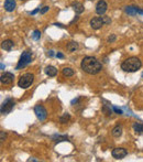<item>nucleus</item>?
Instances as JSON below:
<instances>
[{"instance_id":"2f4dec72","label":"nucleus","mask_w":143,"mask_h":162,"mask_svg":"<svg viewBox=\"0 0 143 162\" xmlns=\"http://www.w3.org/2000/svg\"><path fill=\"white\" fill-rule=\"evenodd\" d=\"M28 161H38L36 159H33V158H30V159H28Z\"/></svg>"},{"instance_id":"2eb2a0df","label":"nucleus","mask_w":143,"mask_h":162,"mask_svg":"<svg viewBox=\"0 0 143 162\" xmlns=\"http://www.w3.org/2000/svg\"><path fill=\"white\" fill-rule=\"evenodd\" d=\"M139 9L140 8L134 7V6H128V7H126L124 11L130 16H136V13H139Z\"/></svg>"},{"instance_id":"72a5a7b5","label":"nucleus","mask_w":143,"mask_h":162,"mask_svg":"<svg viewBox=\"0 0 143 162\" xmlns=\"http://www.w3.org/2000/svg\"><path fill=\"white\" fill-rule=\"evenodd\" d=\"M21 1H24V0H21Z\"/></svg>"},{"instance_id":"c756f323","label":"nucleus","mask_w":143,"mask_h":162,"mask_svg":"<svg viewBox=\"0 0 143 162\" xmlns=\"http://www.w3.org/2000/svg\"><path fill=\"white\" fill-rule=\"evenodd\" d=\"M39 11H41V9H40V8H38V9H35L34 11H32V12H31V14H35V13H38Z\"/></svg>"},{"instance_id":"f03ea898","label":"nucleus","mask_w":143,"mask_h":162,"mask_svg":"<svg viewBox=\"0 0 143 162\" xmlns=\"http://www.w3.org/2000/svg\"><path fill=\"white\" fill-rule=\"evenodd\" d=\"M142 66V62L140 61V59L136 56L129 57L127 59L126 61H123L121 63V70L123 72H127V73H133V72H136L139 71Z\"/></svg>"},{"instance_id":"6e6552de","label":"nucleus","mask_w":143,"mask_h":162,"mask_svg":"<svg viewBox=\"0 0 143 162\" xmlns=\"http://www.w3.org/2000/svg\"><path fill=\"white\" fill-rule=\"evenodd\" d=\"M105 25V22H104V19L102 17H96V18H93L90 20V27L94 30H99V29L102 27V25Z\"/></svg>"},{"instance_id":"a878e982","label":"nucleus","mask_w":143,"mask_h":162,"mask_svg":"<svg viewBox=\"0 0 143 162\" xmlns=\"http://www.w3.org/2000/svg\"><path fill=\"white\" fill-rule=\"evenodd\" d=\"M115 40H116V35H115V34H111V35H110V36L108 38V42L111 43V42H113Z\"/></svg>"},{"instance_id":"cd10ccee","label":"nucleus","mask_w":143,"mask_h":162,"mask_svg":"<svg viewBox=\"0 0 143 162\" xmlns=\"http://www.w3.org/2000/svg\"><path fill=\"white\" fill-rule=\"evenodd\" d=\"M113 110H115V111H116L117 114H119V115H122V110L119 109L118 107H116V106H115V107H113Z\"/></svg>"},{"instance_id":"5701e85b","label":"nucleus","mask_w":143,"mask_h":162,"mask_svg":"<svg viewBox=\"0 0 143 162\" xmlns=\"http://www.w3.org/2000/svg\"><path fill=\"white\" fill-rule=\"evenodd\" d=\"M102 111H104V113H105L107 116H110V115L112 114L111 109H110V108H108L107 106H102Z\"/></svg>"},{"instance_id":"7c9ffc66","label":"nucleus","mask_w":143,"mask_h":162,"mask_svg":"<svg viewBox=\"0 0 143 162\" xmlns=\"http://www.w3.org/2000/svg\"><path fill=\"white\" fill-rule=\"evenodd\" d=\"M49 55H50V56H53V55H54V51H50Z\"/></svg>"},{"instance_id":"20e7f679","label":"nucleus","mask_w":143,"mask_h":162,"mask_svg":"<svg viewBox=\"0 0 143 162\" xmlns=\"http://www.w3.org/2000/svg\"><path fill=\"white\" fill-rule=\"evenodd\" d=\"M34 81V75L31 74V73H25L24 75H22L21 77L19 78L18 81V86L21 88H28L30 87Z\"/></svg>"},{"instance_id":"39448f33","label":"nucleus","mask_w":143,"mask_h":162,"mask_svg":"<svg viewBox=\"0 0 143 162\" xmlns=\"http://www.w3.org/2000/svg\"><path fill=\"white\" fill-rule=\"evenodd\" d=\"M13 107H14V102H13V100H12L11 98L6 99V100L2 103V105H1V114H2V115L9 114L11 110L13 109Z\"/></svg>"},{"instance_id":"6ab92c4d","label":"nucleus","mask_w":143,"mask_h":162,"mask_svg":"<svg viewBox=\"0 0 143 162\" xmlns=\"http://www.w3.org/2000/svg\"><path fill=\"white\" fill-rule=\"evenodd\" d=\"M133 129L136 134H143V125L140 123H133Z\"/></svg>"},{"instance_id":"412c9836","label":"nucleus","mask_w":143,"mask_h":162,"mask_svg":"<svg viewBox=\"0 0 143 162\" xmlns=\"http://www.w3.org/2000/svg\"><path fill=\"white\" fill-rule=\"evenodd\" d=\"M70 119V114H64L63 116L59 118V123H68V120Z\"/></svg>"},{"instance_id":"f8f14e48","label":"nucleus","mask_w":143,"mask_h":162,"mask_svg":"<svg viewBox=\"0 0 143 162\" xmlns=\"http://www.w3.org/2000/svg\"><path fill=\"white\" fill-rule=\"evenodd\" d=\"M14 43L13 41H11V40H4V41H2V43H1V48H2V50H4V51H11L12 50V48H13Z\"/></svg>"},{"instance_id":"4468645a","label":"nucleus","mask_w":143,"mask_h":162,"mask_svg":"<svg viewBox=\"0 0 143 162\" xmlns=\"http://www.w3.org/2000/svg\"><path fill=\"white\" fill-rule=\"evenodd\" d=\"M45 74L49 75L50 77H54L57 74V70L54 66H52V65H49V66L45 67Z\"/></svg>"},{"instance_id":"aec40b11","label":"nucleus","mask_w":143,"mask_h":162,"mask_svg":"<svg viewBox=\"0 0 143 162\" xmlns=\"http://www.w3.org/2000/svg\"><path fill=\"white\" fill-rule=\"evenodd\" d=\"M52 139L55 142H61V141H65L67 140V137L66 136H57V135H55V136H53Z\"/></svg>"},{"instance_id":"c85d7f7f","label":"nucleus","mask_w":143,"mask_h":162,"mask_svg":"<svg viewBox=\"0 0 143 162\" xmlns=\"http://www.w3.org/2000/svg\"><path fill=\"white\" fill-rule=\"evenodd\" d=\"M56 57H59V59H63L64 55H63V54H62V53L57 52V54H56Z\"/></svg>"},{"instance_id":"dca6fc26","label":"nucleus","mask_w":143,"mask_h":162,"mask_svg":"<svg viewBox=\"0 0 143 162\" xmlns=\"http://www.w3.org/2000/svg\"><path fill=\"white\" fill-rule=\"evenodd\" d=\"M122 135V127L121 126H116L113 129H112V136L116 138H119Z\"/></svg>"},{"instance_id":"ddd939ff","label":"nucleus","mask_w":143,"mask_h":162,"mask_svg":"<svg viewBox=\"0 0 143 162\" xmlns=\"http://www.w3.org/2000/svg\"><path fill=\"white\" fill-rule=\"evenodd\" d=\"M72 7H73L74 11L76 12L77 14H80L82 12H84V4H80V2H73L72 4Z\"/></svg>"},{"instance_id":"393cba45","label":"nucleus","mask_w":143,"mask_h":162,"mask_svg":"<svg viewBox=\"0 0 143 162\" xmlns=\"http://www.w3.org/2000/svg\"><path fill=\"white\" fill-rule=\"evenodd\" d=\"M49 9H50L49 6H45V7H43L42 9H41V11H40V12H41L42 14H44L45 12H47V11H49Z\"/></svg>"},{"instance_id":"1a4fd4ad","label":"nucleus","mask_w":143,"mask_h":162,"mask_svg":"<svg viewBox=\"0 0 143 162\" xmlns=\"http://www.w3.org/2000/svg\"><path fill=\"white\" fill-rule=\"evenodd\" d=\"M111 155L115 159H123L128 155V151L124 148H116L112 150Z\"/></svg>"},{"instance_id":"a211bd4d","label":"nucleus","mask_w":143,"mask_h":162,"mask_svg":"<svg viewBox=\"0 0 143 162\" xmlns=\"http://www.w3.org/2000/svg\"><path fill=\"white\" fill-rule=\"evenodd\" d=\"M77 49H78V43L77 42L72 41V42H70L67 44V50H68L70 52H75Z\"/></svg>"},{"instance_id":"bb28decb","label":"nucleus","mask_w":143,"mask_h":162,"mask_svg":"<svg viewBox=\"0 0 143 162\" xmlns=\"http://www.w3.org/2000/svg\"><path fill=\"white\" fill-rule=\"evenodd\" d=\"M0 136H1V138H0V141L2 142V141L6 139V134H4V131H0Z\"/></svg>"},{"instance_id":"b1692460","label":"nucleus","mask_w":143,"mask_h":162,"mask_svg":"<svg viewBox=\"0 0 143 162\" xmlns=\"http://www.w3.org/2000/svg\"><path fill=\"white\" fill-rule=\"evenodd\" d=\"M102 19H104V22H105V25H109L110 22H111V19L109 17H107V16H104L102 17Z\"/></svg>"},{"instance_id":"9d476101","label":"nucleus","mask_w":143,"mask_h":162,"mask_svg":"<svg viewBox=\"0 0 143 162\" xmlns=\"http://www.w3.org/2000/svg\"><path fill=\"white\" fill-rule=\"evenodd\" d=\"M13 80H14V75L12 74V73H9V72L4 73V74L0 76V82L4 85L11 84V83L13 82Z\"/></svg>"},{"instance_id":"423d86ee","label":"nucleus","mask_w":143,"mask_h":162,"mask_svg":"<svg viewBox=\"0 0 143 162\" xmlns=\"http://www.w3.org/2000/svg\"><path fill=\"white\" fill-rule=\"evenodd\" d=\"M34 113L38 117V119H40L41 121L46 119V117H47V111L46 109L43 107L42 105H36L34 107Z\"/></svg>"},{"instance_id":"f3484780","label":"nucleus","mask_w":143,"mask_h":162,"mask_svg":"<svg viewBox=\"0 0 143 162\" xmlns=\"http://www.w3.org/2000/svg\"><path fill=\"white\" fill-rule=\"evenodd\" d=\"M62 73H63L64 76H67V77H70V76H73V75L75 74L74 70L73 68H70V67H65V68H63Z\"/></svg>"},{"instance_id":"f257e3e1","label":"nucleus","mask_w":143,"mask_h":162,"mask_svg":"<svg viewBox=\"0 0 143 162\" xmlns=\"http://www.w3.org/2000/svg\"><path fill=\"white\" fill-rule=\"evenodd\" d=\"M80 67H82V70L84 71V72H86L87 74L95 75V74H98V73L102 70V64H101L96 57L85 56L84 59L82 60Z\"/></svg>"},{"instance_id":"4be33fe9","label":"nucleus","mask_w":143,"mask_h":162,"mask_svg":"<svg viewBox=\"0 0 143 162\" xmlns=\"http://www.w3.org/2000/svg\"><path fill=\"white\" fill-rule=\"evenodd\" d=\"M32 38H33V40H40V38H41V32L39 31V30H35V31H33V33H32Z\"/></svg>"},{"instance_id":"0eeeda50","label":"nucleus","mask_w":143,"mask_h":162,"mask_svg":"<svg viewBox=\"0 0 143 162\" xmlns=\"http://www.w3.org/2000/svg\"><path fill=\"white\" fill-rule=\"evenodd\" d=\"M108 9V4L106 2L105 0H99L96 4V12L99 16H102V14L106 13V11Z\"/></svg>"},{"instance_id":"473e14b6","label":"nucleus","mask_w":143,"mask_h":162,"mask_svg":"<svg viewBox=\"0 0 143 162\" xmlns=\"http://www.w3.org/2000/svg\"><path fill=\"white\" fill-rule=\"evenodd\" d=\"M55 25H57L59 28H63V25H61V23H55Z\"/></svg>"},{"instance_id":"9b49d317","label":"nucleus","mask_w":143,"mask_h":162,"mask_svg":"<svg viewBox=\"0 0 143 162\" xmlns=\"http://www.w3.org/2000/svg\"><path fill=\"white\" fill-rule=\"evenodd\" d=\"M16 0H6L4 4V10L7 11V12H12V11H14V9H16Z\"/></svg>"},{"instance_id":"7ed1b4c3","label":"nucleus","mask_w":143,"mask_h":162,"mask_svg":"<svg viewBox=\"0 0 143 162\" xmlns=\"http://www.w3.org/2000/svg\"><path fill=\"white\" fill-rule=\"evenodd\" d=\"M31 61H32V53L30 51H24V52L22 53L21 56H20V60L18 62L16 70L24 68L27 65H29V64L31 63Z\"/></svg>"}]
</instances>
